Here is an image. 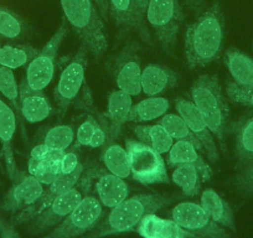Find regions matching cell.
I'll use <instances>...</instances> for the list:
<instances>
[{
    "instance_id": "obj_1",
    "label": "cell",
    "mask_w": 253,
    "mask_h": 238,
    "mask_svg": "<svg viewBox=\"0 0 253 238\" xmlns=\"http://www.w3.org/2000/svg\"><path fill=\"white\" fill-rule=\"evenodd\" d=\"M226 21L220 1L199 14L185 31V64L190 70L203 69L218 60L223 50Z\"/></svg>"
},
{
    "instance_id": "obj_2",
    "label": "cell",
    "mask_w": 253,
    "mask_h": 238,
    "mask_svg": "<svg viewBox=\"0 0 253 238\" xmlns=\"http://www.w3.org/2000/svg\"><path fill=\"white\" fill-rule=\"evenodd\" d=\"M184 198L176 193L140 194L126 198L123 202L111 208L93 231L82 238H103L107 236L135 231L140 221L149 213H155L162 208L176 202Z\"/></svg>"
},
{
    "instance_id": "obj_3",
    "label": "cell",
    "mask_w": 253,
    "mask_h": 238,
    "mask_svg": "<svg viewBox=\"0 0 253 238\" xmlns=\"http://www.w3.org/2000/svg\"><path fill=\"white\" fill-rule=\"evenodd\" d=\"M191 98L209 129L217 139L220 149L228 155L227 137L231 129V111L217 76L201 75L191 87Z\"/></svg>"
},
{
    "instance_id": "obj_4",
    "label": "cell",
    "mask_w": 253,
    "mask_h": 238,
    "mask_svg": "<svg viewBox=\"0 0 253 238\" xmlns=\"http://www.w3.org/2000/svg\"><path fill=\"white\" fill-rule=\"evenodd\" d=\"M63 18L94 60L103 57L108 48L104 19L93 0H61Z\"/></svg>"
},
{
    "instance_id": "obj_5",
    "label": "cell",
    "mask_w": 253,
    "mask_h": 238,
    "mask_svg": "<svg viewBox=\"0 0 253 238\" xmlns=\"http://www.w3.org/2000/svg\"><path fill=\"white\" fill-rule=\"evenodd\" d=\"M88 50L84 45L80 46L76 55L62 70L55 87L53 98L56 102V113L58 120H62L72 104L89 112L93 109L91 92L86 84V69L88 64Z\"/></svg>"
},
{
    "instance_id": "obj_6",
    "label": "cell",
    "mask_w": 253,
    "mask_h": 238,
    "mask_svg": "<svg viewBox=\"0 0 253 238\" xmlns=\"http://www.w3.org/2000/svg\"><path fill=\"white\" fill-rule=\"evenodd\" d=\"M106 170L93 161L88 167L80 183L71 190L61 194L51 201L50 205L43 208L40 213L34 216L30 221L25 223L26 231L30 236H39L53 230L60 222H62L82 201V198L88 195L91 183L93 179H98Z\"/></svg>"
},
{
    "instance_id": "obj_7",
    "label": "cell",
    "mask_w": 253,
    "mask_h": 238,
    "mask_svg": "<svg viewBox=\"0 0 253 238\" xmlns=\"http://www.w3.org/2000/svg\"><path fill=\"white\" fill-rule=\"evenodd\" d=\"M145 20L152 28L163 53L172 56L179 30L185 20L179 0H150Z\"/></svg>"
},
{
    "instance_id": "obj_8",
    "label": "cell",
    "mask_w": 253,
    "mask_h": 238,
    "mask_svg": "<svg viewBox=\"0 0 253 238\" xmlns=\"http://www.w3.org/2000/svg\"><path fill=\"white\" fill-rule=\"evenodd\" d=\"M142 46L137 40H126L123 47L106 62V71L119 89L130 96L142 92Z\"/></svg>"
},
{
    "instance_id": "obj_9",
    "label": "cell",
    "mask_w": 253,
    "mask_h": 238,
    "mask_svg": "<svg viewBox=\"0 0 253 238\" xmlns=\"http://www.w3.org/2000/svg\"><path fill=\"white\" fill-rule=\"evenodd\" d=\"M67 34H69V24L66 19L62 18L57 31L53 34L47 43L39 50L38 55L31 60V62L26 67L24 81L26 82L29 88L41 92L52 81L56 64H57L58 51Z\"/></svg>"
},
{
    "instance_id": "obj_10",
    "label": "cell",
    "mask_w": 253,
    "mask_h": 238,
    "mask_svg": "<svg viewBox=\"0 0 253 238\" xmlns=\"http://www.w3.org/2000/svg\"><path fill=\"white\" fill-rule=\"evenodd\" d=\"M104 217V207L94 195H86L74 211L43 238H80L96 228Z\"/></svg>"
},
{
    "instance_id": "obj_11",
    "label": "cell",
    "mask_w": 253,
    "mask_h": 238,
    "mask_svg": "<svg viewBox=\"0 0 253 238\" xmlns=\"http://www.w3.org/2000/svg\"><path fill=\"white\" fill-rule=\"evenodd\" d=\"M126 148L134 180L144 185L169 183L167 167L160 153L133 139H126Z\"/></svg>"
},
{
    "instance_id": "obj_12",
    "label": "cell",
    "mask_w": 253,
    "mask_h": 238,
    "mask_svg": "<svg viewBox=\"0 0 253 238\" xmlns=\"http://www.w3.org/2000/svg\"><path fill=\"white\" fill-rule=\"evenodd\" d=\"M171 220L198 238H231L227 230L218 225L195 202H180L171 210Z\"/></svg>"
},
{
    "instance_id": "obj_13",
    "label": "cell",
    "mask_w": 253,
    "mask_h": 238,
    "mask_svg": "<svg viewBox=\"0 0 253 238\" xmlns=\"http://www.w3.org/2000/svg\"><path fill=\"white\" fill-rule=\"evenodd\" d=\"M11 186L4 195L0 210L8 213H19L35 205L43 195V185L35 176L21 171L10 181Z\"/></svg>"
},
{
    "instance_id": "obj_14",
    "label": "cell",
    "mask_w": 253,
    "mask_h": 238,
    "mask_svg": "<svg viewBox=\"0 0 253 238\" xmlns=\"http://www.w3.org/2000/svg\"><path fill=\"white\" fill-rule=\"evenodd\" d=\"M175 108H176L179 116L184 119V122L186 123L189 129L193 132V134L201 143L204 154L208 157V159L211 162H215V164L218 162V160H220V153H218L216 143L213 140L212 133L209 129L208 124L204 120L198 107L194 104V102L191 99L180 97V98H177L175 101Z\"/></svg>"
},
{
    "instance_id": "obj_15",
    "label": "cell",
    "mask_w": 253,
    "mask_h": 238,
    "mask_svg": "<svg viewBox=\"0 0 253 238\" xmlns=\"http://www.w3.org/2000/svg\"><path fill=\"white\" fill-rule=\"evenodd\" d=\"M132 108V96L118 89L108 97V108L104 113H98L107 132V144L114 143L121 135L122 128L128 122V114Z\"/></svg>"
},
{
    "instance_id": "obj_16",
    "label": "cell",
    "mask_w": 253,
    "mask_h": 238,
    "mask_svg": "<svg viewBox=\"0 0 253 238\" xmlns=\"http://www.w3.org/2000/svg\"><path fill=\"white\" fill-rule=\"evenodd\" d=\"M16 114L9 104L1 99L0 96V145H1V158L5 165V172L9 180L13 181L20 170L18 169L14 154V137L16 132Z\"/></svg>"
},
{
    "instance_id": "obj_17",
    "label": "cell",
    "mask_w": 253,
    "mask_h": 238,
    "mask_svg": "<svg viewBox=\"0 0 253 238\" xmlns=\"http://www.w3.org/2000/svg\"><path fill=\"white\" fill-rule=\"evenodd\" d=\"M20 91V112L21 117L28 123L42 122L52 113V106L42 91H33L26 82L21 81L19 86Z\"/></svg>"
},
{
    "instance_id": "obj_18",
    "label": "cell",
    "mask_w": 253,
    "mask_h": 238,
    "mask_svg": "<svg viewBox=\"0 0 253 238\" xmlns=\"http://www.w3.org/2000/svg\"><path fill=\"white\" fill-rule=\"evenodd\" d=\"M179 83V75L163 65H148L142 71L140 86L147 96L155 97Z\"/></svg>"
},
{
    "instance_id": "obj_19",
    "label": "cell",
    "mask_w": 253,
    "mask_h": 238,
    "mask_svg": "<svg viewBox=\"0 0 253 238\" xmlns=\"http://www.w3.org/2000/svg\"><path fill=\"white\" fill-rule=\"evenodd\" d=\"M96 194L103 207L113 208L129 196V186L122 177L111 172H104L98 177L96 185Z\"/></svg>"
},
{
    "instance_id": "obj_20",
    "label": "cell",
    "mask_w": 253,
    "mask_h": 238,
    "mask_svg": "<svg viewBox=\"0 0 253 238\" xmlns=\"http://www.w3.org/2000/svg\"><path fill=\"white\" fill-rule=\"evenodd\" d=\"M200 205L215 222L225 227L226 230L236 232L235 212L230 203L215 190L212 189L204 190L201 194Z\"/></svg>"
},
{
    "instance_id": "obj_21",
    "label": "cell",
    "mask_w": 253,
    "mask_h": 238,
    "mask_svg": "<svg viewBox=\"0 0 253 238\" xmlns=\"http://www.w3.org/2000/svg\"><path fill=\"white\" fill-rule=\"evenodd\" d=\"M184 164H191L196 166V169L200 172L201 180L209 181L212 176L211 167L199 154V150L193 144L187 142H176L169 150L168 165L176 167Z\"/></svg>"
},
{
    "instance_id": "obj_22",
    "label": "cell",
    "mask_w": 253,
    "mask_h": 238,
    "mask_svg": "<svg viewBox=\"0 0 253 238\" xmlns=\"http://www.w3.org/2000/svg\"><path fill=\"white\" fill-rule=\"evenodd\" d=\"M223 62L227 66L233 82L241 87H253V60L236 48L226 51Z\"/></svg>"
},
{
    "instance_id": "obj_23",
    "label": "cell",
    "mask_w": 253,
    "mask_h": 238,
    "mask_svg": "<svg viewBox=\"0 0 253 238\" xmlns=\"http://www.w3.org/2000/svg\"><path fill=\"white\" fill-rule=\"evenodd\" d=\"M33 33L28 21L11 9L0 5V38L4 40H25Z\"/></svg>"
},
{
    "instance_id": "obj_24",
    "label": "cell",
    "mask_w": 253,
    "mask_h": 238,
    "mask_svg": "<svg viewBox=\"0 0 253 238\" xmlns=\"http://www.w3.org/2000/svg\"><path fill=\"white\" fill-rule=\"evenodd\" d=\"M38 53L39 48L29 43H18L13 41L0 43V66L10 70L20 69L30 64Z\"/></svg>"
},
{
    "instance_id": "obj_25",
    "label": "cell",
    "mask_w": 253,
    "mask_h": 238,
    "mask_svg": "<svg viewBox=\"0 0 253 238\" xmlns=\"http://www.w3.org/2000/svg\"><path fill=\"white\" fill-rule=\"evenodd\" d=\"M108 16L117 29V40L122 41L130 31H135L133 0H107Z\"/></svg>"
},
{
    "instance_id": "obj_26",
    "label": "cell",
    "mask_w": 253,
    "mask_h": 238,
    "mask_svg": "<svg viewBox=\"0 0 253 238\" xmlns=\"http://www.w3.org/2000/svg\"><path fill=\"white\" fill-rule=\"evenodd\" d=\"M236 169H242L253 162V116L236 128Z\"/></svg>"
},
{
    "instance_id": "obj_27",
    "label": "cell",
    "mask_w": 253,
    "mask_h": 238,
    "mask_svg": "<svg viewBox=\"0 0 253 238\" xmlns=\"http://www.w3.org/2000/svg\"><path fill=\"white\" fill-rule=\"evenodd\" d=\"M102 161L111 174L117 175L122 179H126L129 175H132L128 153L119 144L109 143L104 145L102 152Z\"/></svg>"
},
{
    "instance_id": "obj_28",
    "label": "cell",
    "mask_w": 253,
    "mask_h": 238,
    "mask_svg": "<svg viewBox=\"0 0 253 238\" xmlns=\"http://www.w3.org/2000/svg\"><path fill=\"white\" fill-rule=\"evenodd\" d=\"M133 133L144 144L149 145L160 154H164L172 147V138L163 125H137L132 127Z\"/></svg>"
},
{
    "instance_id": "obj_29",
    "label": "cell",
    "mask_w": 253,
    "mask_h": 238,
    "mask_svg": "<svg viewBox=\"0 0 253 238\" xmlns=\"http://www.w3.org/2000/svg\"><path fill=\"white\" fill-rule=\"evenodd\" d=\"M169 109V101L162 97H150L132 106L128 122H147L164 116Z\"/></svg>"
},
{
    "instance_id": "obj_30",
    "label": "cell",
    "mask_w": 253,
    "mask_h": 238,
    "mask_svg": "<svg viewBox=\"0 0 253 238\" xmlns=\"http://www.w3.org/2000/svg\"><path fill=\"white\" fill-rule=\"evenodd\" d=\"M172 181L182 190V195L195 198L201 189V176L196 166L184 164L176 166L172 171Z\"/></svg>"
},
{
    "instance_id": "obj_31",
    "label": "cell",
    "mask_w": 253,
    "mask_h": 238,
    "mask_svg": "<svg viewBox=\"0 0 253 238\" xmlns=\"http://www.w3.org/2000/svg\"><path fill=\"white\" fill-rule=\"evenodd\" d=\"M0 96H3L4 98L8 99L9 106L15 112L18 122L20 123L24 132V119L21 117L20 112V91H19V86L16 83L13 70L3 66H0Z\"/></svg>"
},
{
    "instance_id": "obj_32",
    "label": "cell",
    "mask_w": 253,
    "mask_h": 238,
    "mask_svg": "<svg viewBox=\"0 0 253 238\" xmlns=\"http://www.w3.org/2000/svg\"><path fill=\"white\" fill-rule=\"evenodd\" d=\"M160 125L165 128L170 137L175 139L176 142H187L190 144H193L199 152H203V145L199 142L198 138L193 134V132L189 129L186 123L184 122V119L176 114H167L160 119Z\"/></svg>"
},
{
    "instance_id": "obj_33",
    "label": "cell",
    "mask_w": 253,
    "mask_h": 238,
    "mask_svg": "<svg viewBox=\"0 0 253 238\" xmlns=\"http://www.w3.org/2000/svg\"><path fill=\"white\" fill-rule=\"evenodd\" d=\"M41 140L50 150H67L75 140V129L72 125H56Z\"/></svg>"
},
{
    "instance_id": "obj_34",
    "label": "cell",
    "mask_w": 253,
    "mask_h": 238,
    "mask_svg": "<svg viewBox=\"0 0 253 238\" xmlns=\"http://www.w3.org/2000/svg\"><path fill=\"white\" fill-rule=\"evenodd\" d=\"M150 0H133V11H134V23H135V33L138 34L140 39L144 41L147 45L153 46V36L148 29L145 23V14H147L148 5Z\"/></svg>"
},
{
    "instance_id": "obj_35",
    "label": "cell",
    "mask_w": 253,
    "mask_h": 238,
    "mask_svg": "<svg viewBox=\"0 0 253 238\" xmlns=\"http://www.w3.org/2000/svg\"><path fill=\"white\" fill-rule=\"evenodd\" d=\"M162 227L163 218L158 217L155 213H149V215H147L140 221L139 225L135 228V231L143 238H160Z\"/></svg>"
},
{
    "instance_id": "obj_36",
    "label": "cell",
    "mask_w": 253,
    "mask_h": 238,
    "mask_svg": "<svg viewBox=\"0 0 253 238\" xmlns=\"http://www.w3.org/2000/svg\"><path fill=\"white\" fill-rule=\"evenodd\" d=\"M97 127H98V120L96 119V117L89 114L77 128L76 144L75 145H77L79 148L89 147V143H91Z\"/></svg>"
},
{
    "instance_id": "obj_37",
    "label": "cell",
    "mask_w": 253,
    "mask_h": 238,
    "mask_svg": "<svg viewBox=\"0 0 253 238\" xmlns=\"http://www.w3.org/2000/svg\"><path fill=\"white\" fill-rule=\"evenodd\" d=\"M235 188L241 195L243 196H252L253 195V162L242 167L240 172L236 175Z\"/></svg>"
},
{
    "instance_id": "obj_38",
    "label": "cell",
    "mask_w": 253,
    "mask_h": 238,
    "mask_svg": "<svg viewBox=\"0 0 253 238\" xmlns=\"http://www.w3.org/2000/svg\"><path fill=\"white\" fill-rule=\"evenodd\" d=\"M227 96L235 103L242 104V106L253 107V87L246 88L236 84L235 82H227Z\"/></svg>"
},
{
    "instance_id": "obj_39",
    "label": "cell",
    "mask_w": 253,
    "mask_h": 238,
    "mask_svg": "<svg viewBox=\"0 0 253 238\" xmlns=\"http://www.w3.org/2000/svg\"><path fill=\"white\" fill-rule=\"evenodd\" d=\"M160 238H198L194 233L185 230L184 227L175 222L174 220H164L163 218V227Z\"/></svg>"
},
{
    "instance_id": "obj_40",
    "label": "cell",
    "mask_w": 253,
    "mask_h": 238,
    "mask_svg": "<svg viewBox=\"0 0 253 238\" xmlns=\"http://www.w3.org/2000/svg\"><path fill=\"white\" fill-rule=\"evenodd\" d=\"M80 164V148L74 145L71 149L65 150L62 159H61V174H69L74 171Z\"/></svg>"
},
{
    "instance_id": "obj_41",
    "label": "cell",
    "mask_w": 253,
    "mask_h": 238,
    "mask_svg": "<svg viewBox=\"0 0 253 238\" xmlns=\"http://www.w3.org/2000/svg\"><path fill=\"white\" fill-rule=\"evenodd\" d=\"M13 221L8 220L0 211V238H21Z\"/></svg>"
},
{
    "instance_id": "obj_42",
    "label": "cell",
    "mask_w": 253,
    "mask_h": 238,
    "mask_svg": "<svg viewBox=\"0 0 253 238\" xmlns=\"http://www.w3.org/2000/svg\"><path fill=\"white\" fill-rule=\"evenodd\" d=\"M93 116V114H92ZM97 119V118H96ZM107 144V133L104 129L103 125L98 122V127H97L96 132H94L93 137H92L91 143H89V147L91 148H99L102 145Z\"/></svg>"
},
{
    "instance_id": "obj_43",
    "label": "cell",
    "mask_w": 253,
    "mask_h": 238,
    "mask_svg": "<svg viewBox=\"0 0 253 238\" xmlns=\"http://www.w3.org/2000/svg\"><path fill=\"white\" fill-rule=\"evenodd\" d=\"M48 150H50V149H48V148L46 147L43 143H38V144H36L35 147L31 149L30 158H34V159L43 160L46 158V155H47Z\"/></svg>"
},
{
    "instance_id": "obj_44",
    "label": "cell",
    "mask_w": 253,
    "mask_h": 238,
    "mask_svg": "<svg viewBox=\"0 0 253 238\" xmlns=\"http://www.w3.org/2000/svg\"><path fill=\"white\" fill-rule=\"evenodd\" d=\"M185 4L189 6V9L193 11L194 14H201L204 10V6H205L206 0H184Z\"/></svg>"
},
{
    "instance_id": "obj_45",
    "label": "cell",
    "mask_w": 253,
    "mask_h": 238,
    "mask_svg": "<svg viewBox=\"0 0 253 238\" xmlns=\"http://www.w3.org/2000/svg\"><path fill=\"white\" fill-rule=\"evenodd\" d=\"M103 19L108 18V1L107 0H93Z\"/></svg>"
}]
</instances>
